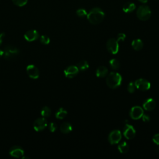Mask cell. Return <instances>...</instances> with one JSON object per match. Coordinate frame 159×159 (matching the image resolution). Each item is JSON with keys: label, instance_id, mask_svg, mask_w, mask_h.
<instances>
[{"label": "cell", "instance_id": "obj_22", "mask_svg": "<svg viewBox=\"0 0 159 159\" xmlns=\"http://www.w3.org/2000/svg\"><path fill=\"white\" fill-rule=\"evenodd\" d=\"M77 67L80 71H85L89 68V64L86 60H81L78 63Z\"/></svg>", "mask_w": 159, "mask_h": 159}, {"label": "cell", "instance_id": "obj_16", "mask_svg": "<svg viewBox=\"0 0 159 159\" xmlns=\"http://www.w3.org/2000/svg\"><path fill=\"white\" fill-rule=\"evenodd\" d=\"M108 72V70L107 67L104 66H100L96 69V75L98 77L103 78L107 75Z\"/></svg>", "mask_w": 159, "mask_h": 159}, {"label": "cell", "instance_id": "obj_19", "mask_svg": "<svg viewBox=\"0 0 159 159\" xmlns=\"http://www.w3.org/2000/svg\"><path fill=\"white\" fill-rule=\"evenodd\" d=\"M132 46L134 50L139 51L143 48L144 44L140 39H135L132 42Z\"/></svg>", "mask_w": 159, "mask_h": 159}, {"label": "cell", "instance_id": "obj_28", "mask_svg": "<svg viewBox=\"0 0 159 159\" xmlns=\"http://www.w3.org/2000/svg\"><path fill=\"white\" fill-rule=\"evenodd\" d=\"M135 89H136L135 84L132 82H131L128 86V91L130 93H133L135 92Z\"/></svg>", "mask_w": 159, "mask_h": 159}, {"label": "cell", "instance_id": "obj_10", "mask_svg": "<svg viewBox=\"0 0 159 159\" xmlns=\"http://www.w3.org/2000/svg\"><path fill=\"white\" fill-rule=\"evenodd\" d=\"M136 130L134 129V127L128 125V124L126 125L125 128H124L123 134L127 139L130 140L134 138L136 136Z\"/></svg>", "mask_w": 159, "mask_h": 159}, {"label": "cell", "instance_id": "obj_6", "mask_svg": "<svg viewBox=\"0 0 159 159\" xmlns=\"http://www.w3.org/2000/svg\"><path fill=\"white\" fill-rule=\"evenodd\" d=\"M107 47L108 52L112 54H116L119 51L118 41L115 39H110L107 43Z\"/></svg>", "mask_w": 159, "mask_h": 159}, {"label": "cell", "instance_id": "obj_8", "mask_svg": "<svg viewBox=\"0 0 159 159\" xmlns=\"http://www.w3.org/2000/svg\"><path fill=\"white\" fill-rule=\"evenodd\" d=\"M26 72L29 77L32 79H38L39 77V70L34 65H29L26 67Z\"/></svg>", "mask_w": 159, "mask_h": 159}, {"label": "cell", "instance_id": "obj_29", "mask_svg": "<svg viewBox=\"0 0 159 159\" xmlns=\"http://www.w3.org/2000/svg\"><path fill=\"white\" fill-rule=\"evenodd\" d=\"M77 14L79 17H85L87 16V13L84 9H79L77 11Z\"/></svg>", "mask_w": 159, "mask_h": 159}, {"label": "cell", "instance_id": "obj_25", "mask_svg": "<svg viewBox=\"0 0 159 159\" xmlns=\"http://www.w3.org/2000/svg\"><path fill=\"white\" fill-rule=\"evenodd\" d=\"M40 41L42 44L48 45L50 42V39L47 36H45V35H42V36H41L40 38Z\"/></svg>", "mask_w": 159, "mask_h": 159}, {"label": "cell", "instance_id": "obj_13", "mask_svg": "<svg viewBox=\"0 0 159 159\" xmlns=\"http://www.w3.org/2000/svg\"><path fill=\"white\" fill-rule=\"evenodd\" d=\"M144 114V111L142 108L140 107H134L132 108L130 111V116L132 119L134 120H137L142 117Z\"/></svg>", "mask_w": 159, "mask_h": 159}, {"label": "cell", "instance_id": "obj_11", "mask_svg": "<svg viewBox=\"0 0 159 159\" xmlns=\"http://www.w3.org/2000/svg\"><path fill=\"white\" fill-rule=\"evenodd\" d=\"M79 72V69L77 66H69L64 70V74L66 77L72 78L75 77Z\"/></svg>", "mask_w": 159, "mask_h": 159}, {"label": "cell", "instance_id": "obj_31", "mask_svg": "<svg viewBox=\"0 0 159 159\" xmlns=\"http://www.w3.org/2000/svg\"><path fill=\"white\" fill-rule=\"evenodd\" d=\"M152 140H153V142H154L155 144L159 146V134H155V135L153 137Z\"/></svg>", "mask_w": 159, "mask_h": 159}, {"label": "cell", "instance_id": "obj_35", "mask_svg": "<svg viewBox=\"0 0 159 159\" xmlns=\"http://www.w3.org/2000/svg\"><path fill=\"white\" fill-rule=\"evenodd\" d=\"M4 55V51L0 49V57H2Z\"/></svg>", "mask_w": 159, "mask_h": 159}, {"label": "cell", "instance_id": "obj_27", "mask_svg": "<svg viewBox=\"0 0 159 159\" xmlns=\"http://www.w3.org/2000/svg\"><path fill=\"white\" fill-rule=\"evenodd\" d=\"M49 129L50 132H54L57 129V125L55 122H51L49 124Z\"/></svg>", "mask_w": 159, "mask_h": 159}, {"label": "cell", "instance_id": "obj_23", "mask_svg": "<svg viewBox=\"0 0 159 159\" xmlns=\"http://www.w3.org/2000/svg\"><path fill=\"white\" fill-rule=\"evenodd\" d=\"M41 114L44 117H48L51 114V110L49 107H44L41 110Z\"/></svg>", "mask_w": 159, "mask_h": 159}, {"label": "cell", "instance_id": "obj_4", "mask_svg": "<svg viewBox=\"0 0 159 159\" xmlns=\"http://www.w3.org/2000/svg\"><path fill=\"white\" fill-rule=\"evenodd\" d=\"M20 54V50L13 45H7L5 48L4 57L6 59H11L14 58Z\"/></svg>", "mask_w": 159, "mask_h": 159}, {"label": "cell", "instance_id": "obj_12", "mask_svg": "<svg viewBox=\"0 0 159 159\" xmlns=\"http://www.w3.org/2000/svg\"><path fill=\"white\" fill-rule=\"evenodd\" d=\"M25 39L28 42H33L34 41H36L39 38V32L34 29L29 30L26 32L24 36Z\"/></svg>", "mask_w": 159, "mask_h": 159}, {"label": "cell", "instance_id": "obj_32", "mask_svg": "<svg viewBox=\"0 0 159 159\" xmlns=\"http://www.w3.org/2000/svg\"><path fill=\"white\" fill-rule=\"evenodd\" d=\"M143 120L144 122H149L150 120V118L149 117V116L147 115V114H143Z\"/></svg>", "mask_w": 159, "mask_h": 159}, {"label": "cell", "instance_id": "obj_14", "mask_svg": "<svg viewBox=\"0 0 159 159\" xmlns=\"http://www.w3.org/2000/svg\"><path fill=\"white\" fill-rule=\"evenodd\" d=\"M9 154L14 158H21L24 156V151L23 149L20 146H13L9 150Z\"/></svg>", "mask_w": 159, "mask_h": 159}, {"label": "cell", "instance_id": "obj_15", "mask_svg": "<svg viewBox=\"0 0 159 159\" xmlns=\"http://www.w3.org/2000/svg\"><path fill=\"white\" fill-rule=\"evenodd\" d=\"M155 107H156V103L152 98H149L146 99L143 104V108H144V110L149 111L154 110Z\"/></svg>", "mask_w": 159, "mask_h": 159}, {"label": "cell", "instance_id": "obj_9", "mask_svg": "<svg viewBox=\"0 0 159 159\" xmlns=\"http://www.w3.org/2000/svg\"><path fill=\"white\" fill-rule=\"evenodd\" d=\"M121 138L122 135L121 132L118 130H114L110 134L108 137V140L111 144L114 145L118 144L121 140Z\"/></svg>", "mask_w": 159, "mask_h": 159}, {"label": "cell", "instance_id": "obj_7", "mask_svg": "<svg viewBox=\"0 0 159 159\" xmlns=\"http://www.w3.org/2000/svg\"><path fill=\"white\" fill-rule=\"evenodd\" d=\"M136 87L141 91H147L150 89V83L145 79L140 78L136 80L134 83Z\"/></svg>", "mask_w": 159, "mask_h": 159}, {"label": "cell", "instance_id": "obj_36", "mask_svg": "<svg viewBox=\"0 0 159 159\" xmlns=\"http://www.w3.org/2000/svg\"><path fill=\"white\" fill-rule=\"evenodd\" d=\"M157 152L159 153V147H158V148L157 149Z\"/></svg>", "mask_w": 159, "mask_h": 159}, {"label": "cell", "instance_id": "obj_30", "mask_svg": "<svg viewBox=\"0 0 159 159\" xmlns=\"http://www.w3.org/2000/svg\"><path fill=\"white\" fill-rule=\"evenodd\" d=\"M125 39H126V35L125 34H123V33H120V34H118L117 41L119 42H121V41H124L125 40Z\"/></svg>", "mask_w": 159, "mask_h": 159}, {"label": "cell", "instance_id": "obj_18", "mask_svg": "<svg viewBox=\"0 0 159 159\" xmlns=\"http://www.w3.org/2000/svg\"><path fill=\"white\" fill-rule=\"evenodd\" d=\"M135 9H136L135 4H134L133 3H131V2L126 3L125 5H124L123 8H122V10L126 13H131V12L134 11L135 10Z\"/></svg>", "mask_w": 159, "mask_h": 159}, {"label": "cell", "instance_id": "obj_17", "mask_svg": "<svg viewBox=\"0 0 159 159\" xmlns=\"http://www.w3.org/2000/svg\"><path fill=\"white\" fill-rule=\"evenodd\" d=\"M60 131L63 134H68L72 131V126L69 122H63L60 126Z\"/></svg>", "mask_w": 159, "mask_h": 159}, {"label": "cell", "instance_id": "obj_34", "mask_svg": "<svg viewBox=\"0 0 159 159\" xmlns=\"http://www.w3.org/2000/svg\"><path fill=\"white\" fill-rule=\"evenodd\" d=\"M139 1L143 3H147L148 0H139Z\"/></svg>", "mask_w": 159, "mask_h": 159}, {"label": "cell", "instance_id": "obj_24", "mask_svg": "<svg viewBox=\"0 0 159 159\" xmlns=\"http://www.w3.org/2000/svg\"><path fill=\"white\" fill-rule=\"evenodd\" d=\"M110 65L111 67L114 70H117L120 67V63L117 59H113L110 61Z\"/></svg>", "mask_w": 159, "mask_h": 159}, {"label": "cell", "instance_id": "obj_21", "mask_svg": "<svg viewBox=\"0 0 159 159\" xmlns=\"http://www.w3.org/2000/svg\"><path fill=\"white\" fill-rule=\"evenodd\" d=\"M67 114V111L62 108H60L59 109V110L56 112V117L57 118V119H64L66 116Z\"/></svg>", "mask_w": 159, "mask_h": 159}, {"label": "cell", "instance_id": "obj_33", "mask_svg": "<svg viewBox=\"0 0 159 159\" xmlns=\"http://www.w3.org/2000/svg\"><path fill=\"white\" fill-rule=\"evenodd\" d=\"M5 36V33H1V34H0V45H2V42H3V39Z\"/></svg>", "mask_w": 159, "mask_h": 159}, {"label": "cell", "instance_id": "obj_1", "mask_svg": "<svg viewBox=\"0 0 159 159\" xmlns=\"http://www.w3.org/2000/svg\"><path fill=\"white\" fill-rule=\"evenodd\" d=\"M104 18V13L103 10L99 8L92 9L87 14V19L89 22L94 25L101 23Z\"/></svg>", "mask_w": 159, "mask_h": 159}, {"label": "cell", "instance_id": "obj_20", "mask_svg": "<svg viewBox=\"0 0 159 159\" xmlns=\"http://www.w3.org/2000/svg\"><path fill=\"white\" fill-rule=\"evenodd\" d=\"M129 147L126 142H122L118 146V150L121 154H126L128 152Z\"/></svg>", "mask_w": 159, "mask_h": 159}, {"label": "cell", "instance_id": "obj_5", "mask_svg": "<svg viewBox=\"0 0 159 159\" xmlns=\"http://www.w3.org/2000/svg\"><path fill=\"white\" fill-rule=\"evenodd\" d=\"M47 126V121L45 119V117H40L34 121L33 127L34 130L37 132H40L45 129Z\"/></svg>", "mask_w": 159, "mask_h": 159}, {"label": "cell", "instance_id": "obj_26", "mask_svg": "<svg viewBox=\"0 0 159 159\" xmlns=\"http://www.w3.org/2000/svg\"><path fill=\"white\" fill-rule=\"evenodd\" d=\"M13 3L18 6H24L27 3V0H13Z\"/></svg>", "mask_w": 159, "mask_h": 159}, {"label": "cell", "instance_id": "obj_2", "mask_svg": "<svg viewBox=\"0 0 159 159\" xmlns=\"http://www.w3.org/2000/svg\"><path fill=\"white\" fill-rule=\"evenodd\" d=\"M106 82L109 88L111 89H116L122 83V77L118 73L112 72L108 75Z\"/></svg>", "mask_w": 159, "mask_h": 159}, {"label": "cell", "instance_id": "obj_3", "mask_svg": "<svg viewBox=\"0 0 159 159\" xmlns=\"http://www.w3.org/2000/svg\"><path fill=\"white\" fill-rule=\"evenodd\" d=\"M151 16V11L149 6L146 5L140 6L137 11V16L141 21L148 20Z\"/></svg>", "mask_w": 159, "mask_h": 159}]
</instances>
